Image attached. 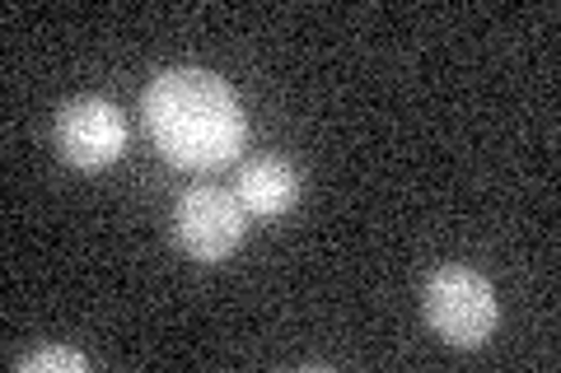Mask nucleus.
<instances>
[{
	"mask_svg": "<svg viewBox=\"0 0 561 373\" xmlns=\"http://www.w3.org/2000/svg\"><path fill=\"white\" fill-rule=\"evenodd\" d=\"M234 197L249 215H286L295 206V197H300V177H295V168L286 159L262 154V159H249V164H243Z\"/></svg>",
	"mask_w": 561,
	"mask_h": 373,
	"instance_id": "obj_5",
	"label": "nucleus"
},
{
	"mask_svg": "<svg viewBox=\"0 0 561 373\" xmlns=\"http://www.w3.org/2000/svg\"><path fill=\"white\" fill-rule=\"evenodd\" d=\"M421 308H426L431 331L459 350H478L491 336V327H496V290H491V280L459 261L431 271L426 290H421Z\"/></svg>",
	"mask_w": 561,
	"mask_h": 373,
	"instance_id": "obj_2",
	"label": "nucleus"
},
{
	"mask_svg": "<svg viewBox=\"0 0 561 373\" xmlns=\"http://www.w3.org/2000/svg\"><path fill=\"white\" fill-rule=\"evenodd\" d=\"M146 127L169 164L179 168H220L249 140L243 103L216 70L173 66L146 89Z\"/></svg>",
	"mask_w": 561,
	"mask_h": 373,
	"instance_id": "obj_1",
	"label": "nucleus"
},
{
	"mask_svg": "<svg viewBox=\"0 0 561 373\" xmlns=\"http://www.w3.org/2000/svg\"><path fill=\"white\" fill-rule=\"evenodd\" d=\"M243 215H249V210H243L239 197H230V191L192 187L179 197V206H173V234H179V243L197 261H220L243 243V229H249Z\"/></svg>",
	"mask_w": 561,
	"mask_h": 373,
	"instance_id": "obj_4",
	"label": "nucleus"
},
{
	"mask_svg": "<svg viewBox=\"0 0 561 373\" xmlns=\"http://www.w3.org/2000/svg\"><path fill=\"white\" fill-rule=\"evenodd\" d=\"M14 369L20 373H80V369H90V360H84L80 350H66V346H43V350L24 354Z\"/></svg>",
	"mask_w": 561,
	"mask_h": 373,
	"instance_id": "obj_6",
	"label": "nucleus"
},
{
	"mask_svg": "<svg viewBox=\"0 0 561 373\" xmlns=\"http://www.w3.org/2000/svg\"><path fill=\"white\" fill-rule=\"evenodd\" d=\"M57 150L76 168H108L127 150V113L108 98H70L57 113Z\"/></svg>",
	"mask_w": 561,
	"mask_h": 373,
	"instance_id": "obj_3",
	"label": "nucleus"
}]
</instances>
